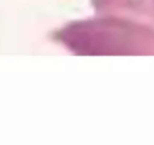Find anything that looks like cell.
Instances as JSON below:
<instances>
[{"label": "cell", "instance_id": "obj_1", "mask_svg": "<svg viewBox=\"0 0 154 145\" xmlns=\"http://www.w3.org/2000/svg\"><path fill=\"white\" fill-rule=\"evenodd\" d=\"M51 39L77 56L154 54L152 27L112 17L68 23L54 30Z\"/></svg>", "mask_w": 154, "mask_h": 145}, {"label": "cell", "instance_id": "obj_2", "mask_svg": "<svg viewBox=\"0 0 154 145\" xmlns=\"http://www.w3.org/2000/svg\"><path fill=\"white\" fill-rule=\"evenodd\" d=\"M97 17H112L154 29V0H91Z\"/></svg>", "mask_w": 154, "mask_h": 145}]
</instances>
